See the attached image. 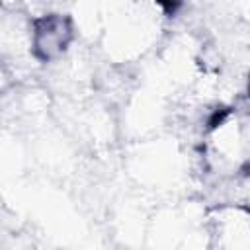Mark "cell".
Wrapping results in <instances>:
<instances>
[{
	"mask_svg": "<svg viewBox=\"0 0 250 250\" xmlns=\"http://www.w3.org/2000/svg\"><path fill=\"white\" fill-rule=\"evenodd\" d=\"M29 53L37 62H59L68 53L76 27L68 14L41 12L29 20Z\"/></svg>",
	"mask_w": 250,
	"mask_h": 250,
	"instance_id": "cell-1",
	"label": "cell"
}]
</instances>
